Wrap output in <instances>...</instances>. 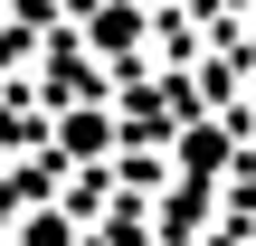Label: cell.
Wrapping results in <instances>:
<instances>
[{"instance_id":"10","label":"cell","mask_w":256,"mask_h":246,"mask_svg":"<svg viewBox=\"0 0 256 246\" xmlns=\"http://www.w3.org/2000/svg\"><path fill=\"white\" fill-rule=\"evenodd\" d=\"M247 246H256V228H247Z\"/></svg>"},{"instance_id":"7","label":"cell","mask_w":256,"mask_h":246,"mask_svg":"<svg viewBox=\"0 0 256 246\" xmlns=\"http://www.w3.org/2000/svg\"><path fill=\"white\" fill-rule=\"evenodd\" d=\"M76 237H86V209H66L57 190L28 199V209H10V246H76Z\"/></svg>"},{"instance_id":"11","label":"cell","mask_w":256,"mask_h":246,"mask_svg":"<svg viewBox=\"0 0 256 246\" xmlns=\"http://www.w3.org/2000/svg\"><path fill=\"white\" fill-rule=\"evenodd\" d=\"M142 9H152V0H142Z\"/></svg>"},{"instance_id":"5","label":"cell","mask_w":256,"mask_h":246,"mask_svg":"<svg viewBox=\"0 0 256 246\" xmlns=\"http://www.w3.org/2000/svg\"><path fill=\"white\" fill-rule=\"evenodd\" d=\"M209 218H218V190H209V180H162L142 237H152V246H200V237H209Z\"/></svg>"},{"instance_id":"9","label":"cell","mask_w":256,"mask_h":246,"mask_svg":"<svg viewBox=\"0 0 256 246\" xmlns=\"http://www.w3.org/2000/svg\"><path fill=\"white\" fill-rule=\"evenodd\" d=\"M238 57H247V76H256V28H247V38H238Z\"/></svg>"},{"instance_id":"2","label":"cell","mask_w":256,"mask_h":246,"mask_svg":"<svg viewBox=\"0 0 256 246\" xmlns=\"http://www.w3.org/2000/svg\"><path fill=\"white\" fill-rule=\"evenodd\" d=\"M38 114H76V104H114V66L95 57V47H38Z\"/></svg>"},{"instance_id":"3","label":"cell","mask_w":256,"mask_h":246,"mask_svg":"<svg viewBox=\"0 0 256 246\" xmlns=\"http://www.w3.org/2000/svg\"><path fill=\"white\" fill-rule=\"evenodd\" d=\"M76 47H95L114 76H142V57H152V9H142V0H86V9H76Z\"/></svg>"},{"instance_id":"1","label":"cell","mask_w":256,"mask_h":246,"mask_svg":"<svg viewBox=\"0 0 256 246\" xmlns=\"http://www.w3.org/2000/svg\"><path fill=\"white\" fill-rule=\"evenodd\" d=\"M238 152H247V123H238V114H180V133L162 142V171H171V180H209V190H228Z\"/></svg>"},{"instance_id":"8","label":"cell","mask_w":256,"mask_h":246,"mask_svg":"<svg viewBox=\"0 0 256 246\" xmlns=\"http://www.w3.org/2000/svg\"><path fill=\"white\" fill-rule=\"evenodd\" d=\"M28 66H38V19H28V9H0V95H10Z\"/></svg>"},{"instance_id":"4","label":"cell","mask_w":256,"mask_h":246,"mask_svg":"<svg viewBox=\"0 0 256 246\" xmlns=\"http://www.w3.org/2000/svg\"><path fill=\"white\" fill-rule=\"evenodd\" d=\"M114 142H124L114 104H76V114H48V161H57V171H95V161H114Z\"/></svg>"},{"instance_id":"6","label":"cell","mask_w":256,"mask_h":246,"mask_svg":"<svg viewBox=\"0 0 256 246\" xmlns=\"http://www.w3.org/2000/svg\"><path fill=\"white\" fill-rule=\"evenodd\" d=\"M180 114H190V95H180V85H162V76H133V85H124V104H114L124 142H152V152L180 133Z\"/></svg>"}]
</instances>
